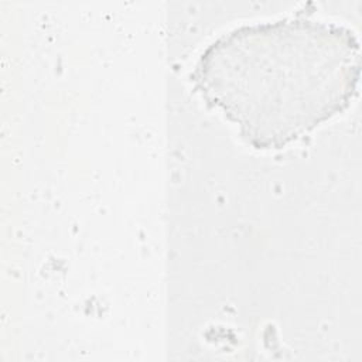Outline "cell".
Instances as JSON below:
<instances>
[{
    "label": "cell",
    "mask_w": 362,
    "mask_h": 362,
    "mask_svg": "<svg viewBox=\"0 0 362 362\" xmlns=\"http://www.w3.org/2000/svg\"><path fill=\"white\" fill-rule=\"evenodd\" d=\"M359 74L361 47L351 28L297 16L221 35L201 54L191 81L246 144L270 150L346 110Z\"/></svg>",
    "instance_id": "6da1fadb"
}]
</instances>
